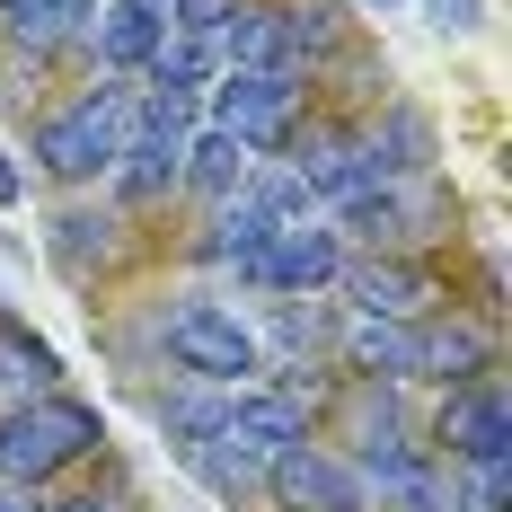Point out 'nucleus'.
Segmentation results:
<instances>
[{
  "label": "nucleus",
  "mask_w": 512,
  "mask_h": 512,
  "mask_svg": "<svg viewBox=\"0 0 512 512\" xmlns=\"http://www.w3.org/2000/svg\"><path fill=\"white\" fill-rule=\"evenodd\" d=\"M133 106H142V89L133 80H98L89 98H71L62 115H45L36 124V168L45 177H98V168H115V151L133 142Z\"/></svg>",
  "instance_id": "obj_1"
},
{
  "label": "nucleus",
  "mask_w": 512,
  "mask_h": 512,
  "mask_svg": "<svg viewBox=\"0 0 512 512\" xmlns=\"http://www.w3.org/2000/svg\"><path fill=\"white\" fill-rule=\"evenodd\" d=\"M89 451H98V415L62 389L27 398V407H0V486H45Z\"/></svg>",
  "instance_id": "obj_2"
},
{
  "label": "nucleus",
  "mask_w": 512,
  "mask_h": 512,
  "mask_svg": "<svg viewBox=\"0 0 512 512\" xmlns=\"http://www.w3.org/2000/svg\"><path fill=\"white\" fill-rule=\"evenodd\" d=\"M159 336H168L177 371H186V380H204V389H239V380L256 371V336H248L221 301H177Z\"/></svg>",
  "instance_id": "obj_3"
},
{
  "label": "nucleus",
  "mask_w": 512,
  "mask_h": 512,
  "mask_svg": "<svg viewBox=\"0 0 512 512\" xmlns=\"http://www.w3.org/2000/svg\"><path fill=\"white\" fill-rule=\"evenodd\" d=\"M204 98H212V124H221L230 142L274 151V142H292V124H301V71H221Z\"/></svg>",
  "instance_id": "obj_4"
},
{
  "label": "nucleus",
  "mask_w": 512,
  "mask_h": 512,
  "mask_svg": "<svg viewBox=\"0 0 512 512\" xmlns=\"http://www.w3.org/2000/svg\"><path fill=\"white\" fill-rule=\"evenodd\" d=\"M336 274H345V230L318 221V212H309V221H274L265 248L248 256L256 292H292V301H301V292H327Z\"/></svg>",
  "instance_id": "obj_5"
},
{
  "label": "nucleus",
  "mask_w": 512,
  "mask_h": 512,
  "mask_svg": "<svg viewBox=\"0 0 512 512\" xmlns=\"http://www.w3.org/2000/svg\"><path fill=\"white\" fill-rule=\"evenodd\" d=\"M265 486H274L283 512H362L354 460H336V451H318V442H292L283 460L265 468Z\"/></svg>",
  "instance_id": "obj_6"
},
{
  "label": "nucleus",
  "mask_w": 512,
  "mask_h": 512,
  "mask_svg": "<svg viewBox=\"0 0 512 512\" xmlns=\"http://www.w3.org/2000/svg\"><path fill=\"white\" fill-rule=\"evenodd\" d=\"M336 283H345V292H354V309L362 318H424V309H433V283H424V265H407V256H345V274H336Z\"/></svg>",
  "instance_id": "obj_7"
},
{
  "label": "nucleus",
  "mask_w": 512,
  "mask_h": 512,
  "mask_svg": "<svg viewBox=\"0 0 512 512\" xmlns=\"http://www.w3.org/2000/svg\"><path fill=\"white\" fill-rule=\"evenodd\" d=\"M442 442H451V460H468V468L504 460V398H495V380H460V389H451Z\"/></svg>",
  "instance_id": "obj_8"
},
{
  "label": "nucleus",
  "mask_w": 512,
  "mask_h": 512,
  "mask_svg": "<svg viewBox=\"0 0 512 512\" xmlns=\"http://www.w3.org/2000/svg\"><path fill=\"white\" fill-rule=\"evenodd\" d=\"M221 433H239L248 451L283 460L292 442H309V415H301V398H283V389H239V398L221 407Z\"/></svg>",
  "instance_id": "obj_9"
},
{
  "label": "nucleus",
  "mask_w": 512,
  "mask_h": 512,
  "mask_svg": "<svg viewBox=\"0 0 512 512\" xmlns=\"http://www.w3.org/2000/svg\"><path fill=\"white\" fill-rule=\"evenodd\" d=\"M98 18V0H0V36L18 53H53V45H80Z\"/></svg>",
  "instance_id": "obj_10"
},
{
  "label": "nucleus",
  "mask_w": 512,
  "mask_h": 512,
  "mask_svg": "<svg viewBox=\"0 0 512 512\" xmlns=\"http://www.w3.org/2000/svg\"><path fill=\"white\" fill-rule=\"evenodd\" d=\"M177 168H186V133H151V124H133V142L115 151V195L124 204H151L177 186Z\"/></svg>",
  "instance_id": "obj_11"
},
{
  "label": "nucleus",
  "mask_w": 512,
  "mask_h": 512,
  "mask_svg": "<svg viewBox=\"0 0 512 512\" xmlns=\"http://www.w3.org/2000/svg\"><path fill=\"white\" fill-rule=\"evenodd\" d=\"M80 45H98V62L115 71V80H133V71H151L159 53V18L151 9H133V0H106L98 18H89V36Z\"/></svg>",
  "instance_id": "obj_12"
},
{
  "label": "nucleus",
  "mask_w": 512,
  "mask_h": 512,
  "mask_svg": "<svg viewBox=\"0 0 512 512\" xmlns=\"http://www.w3.org/2000/svg\"><path fill=\"white\" fill-rule=\"evenodd\" d=\"M415 380H486V336L468 318H424L415 327Z\"/></svg>",
  "instance_id": "obj_13"
},
{
  "label": "nucleus",
  "mask_w": 512,
  "mask_h": 512,
  "mask_svg": "<svg viewBox=\"0 0 512 512\" xmlns=\"http://www.w3.org/2000/svg\"><path fill=\"white\" fill-rule=\"evenodd\" d=\"M248 168H256V151L248 142H230L221 124H204V133H186V168H177V186H195V195H239L248 186Z\"/></svg>",
  "instance_id": "obj_14"
},
{
  "label": "nucleus",
  "mask_w": 512,
  "mask_h": 512,
  "mask_svg": "<svg viewBox=\"0 0 512 512\" xmlns=\"http://www.w3.org/2000/svg\"><path fill=\"white\" fill-rule=\"evenodd\" d=\"M424 327V318H415ZM415 327L407 318H345V354H354V371H371V380H415Z\"/></svg>",
  "instance_id": "obj_15"
},
{
  "label": "nucleus",
  "mask_w": 512,
  "mask_h": 512,
  "mask_svg": "<svg viewBox=\"0 0 512 512\" xmlns=\"http://www.w3.org/2000/svg\"><path fill=\"white\" fill-rule=\"evenodd\" d=\"M53 389V354L18 327V318H0V407H27V398H45Z\"/></svg>",
  "instance_id": "obj_16"
},
{
  "label": "nucleus",
  "mask_w": 512,
  "mask_h": 512,
  "mask_svg": "<svg viewBox=\"0 0 512 512\" xmlns=\"http://www.w3.org/2000/svg\"><path fill=\"white\" fill-rule=\"evenodd\" d=\"M265 230H274V212H256L248 195H230L221 221H212V239H204V256H221V265H239V274H248V256L265 248Z\"/></svg>",
  "instance_id": "obj_17"
},
{
  "label": "nucleus",
  "mask_w": 512,
  "mask_h": 512,
  "mask_svg": "<svg viewBox=\"0 0 512 512\" xmlns=\"http://www.w3.org/2000/svg\"><path fill=\"white\" fill-rule=\"evenodd\" d=\"M53 256H62V274L106 265V256H115V221H106V212H62V221H53Z\"/></svg>",
  "instance_id": "obj_18"
},
{
  "label": "nucleus",
  "mask_w": 512,
  "mask_h": 512,
  "mask_svg": "<svg viewBox=\"0 0 512 512\" xmlns=\"http://www.w3.org/2000/svg\"><path fill=\"white\" fill-rule=\"evenodd\" d=\"M380 495L398 512H460V486H451L442 468H424V460H407L398 477H380Z\"/></svg>",
  "instance_id": "obj_19"
},
{
  "label": "nucleus",
  "mask_w": 512,
  "mask_h": 512,
  "mask_svg": "<svg viewBox=\"0 0 512 512\" xmlns=\"http://www.w3.org/2000/svg\"><path fill=\"white\" fill-rule=\"evenodd\" d=\"M159 424H177L186 451H204L212 433H221V407H212V398H177V407H159Z\"/></svg>",
  "instance_id": "obj_20"
},
{
  "label": "nucleus",
  "mask_w": 512,
  "mask_h": 512,
  "mask_svg": "<svg viewBox=\"0 0 512 512\" xmlns=\"http://www.w3.org/2000/svg\"><path fill=\"white\" fill-rule=\"evenodd\" d=\"M433 18H442V27H477V18H486V0H433Z\"/></svg>",
  "instance_id": "obj_21"
},
{
  "label": "nucleus",
  "mask_w": 512,
  "mask_h": 512,
  "mask_svg": "<svg viewBox=\"0 0 512 512\" xmlns=\"http://www.w3.org/2000/svg\"><path fill=\"white\" fill-rule=\"evenodd\" d=\"M0 512H36V486H0Z\"/></svg>",
  "instance_id": "obj_22"
},
{
  "label": "nucleus",
  "mask_w": 512,
  "mask_h": 512,
  "mask_svg": "<svg viewBox=\"0 0 512 512\" xmlns=\"http://www.w3.org/2000/svg\"><path fill=\"white\" fill-rule=\"evenodd\" d=\"M0 204H18V168H9V151H0Z\"/></svg>",
  "instance_id": "obj_23"
},
{
  "label": "nucleus",
  "mask_w": 512,
  "mask_h": 512,
  "mask_svg": "<svg viewBox=\"0 0 512 512\" xmlns=\"http://www.w3.org/2000/svg\"><path fill=\"white\" fill-rule=\"evenodd\" d=\"M62 512H115V504H62Z\"/></svg>",
  "instance_id": "obj_24"
},
{
  "label": "nucleus",
  "mask_w": 512,
  "mask_h": 512,
  "mask_svg": "<svg viewBox=\"0 0 512 512\" xmlns=\"http://www.w3.org/2000/svg\"><path fill=\"white\" fill-rule=\"evenodd\" d=\"M371 9H389V0H371Z\"/></svg>",
  "instance_id": "obj_25"
}]
</instances>
